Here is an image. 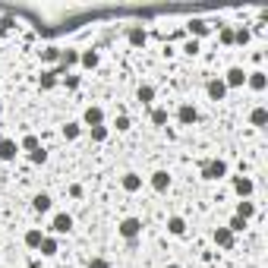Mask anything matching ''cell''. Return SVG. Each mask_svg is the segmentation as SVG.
Returning <instances> with one entry per match:
<instances>
[{"instance_id":"12","label":"cell","mask_w":268,"mask_h":268,"mask_svg":"<svg viewBox=\"0 0 268 268\" xmlns=\"http://www.w3.org/2000/svg\"><path fill=\"white\" fill-rule=\"evenodd\" d=\"M196 117H199V114H196V108H193V104H183V108L177 111V120H180L183 126H190V123H196Z\"/></svg>"},{"instance_id":"9","label":"cell","mask_w":268,"mask_h":268,"mask_svg":"<svg viewBox=\"0 0 268 268\" xmlns=\"http://www.w3.org/2000/svg\"><path fill=\"white\" fill-rule=\"evenodd\" d=\"M234 190H237V196H252V190H255V183L249 180V177H234Z\"/></svg>"},{"instance_id":"11","label":"cell","mask_w":268,"mask_h":268,"mask_svg":"<svg viewBox=\"0 0 268 268\" xmlns=\"http://www.w3.org/2000/svg\"><path fill=\"white\" fill-rule=\"evenodd\" d=\"M246 85H249L252 92H265L268 79H265V73H246Z\"/></svg>"},{"instance_id":"8","label":"cell","mask_w":268,"mask_h":268,"mask_svg":"<svg viewBox=\"0 0 268 268\" xmlns=\"http://www.w3.org/2000/svg\"><path fill=\"white\" fill-rule=\"evenodd\" d=\"M51 230H54V234H69V230H73V218H69V215H57Z\"/></svg>"},{"instance_id":"22","label":"cell","mask_w":268,"mask_h":268,"mask_svg":"<svg viewBox=\"0 0 268 268\" xmlns=\"http://www.w3.org/2000/svg\"><path fill=\"white\" fill-rule=\"evenodd\" d=\"M19 148H26L29 155H32V151H38V148H41V142H38V139H35V136H26V139H22V142H19Z\"/></svg>"},{"instance_id":"18","label":"cell","mask_w":268,"mask_h":268,"mask_svg":"<svg viewBox=\"0 0 268 268\" xmlns=\"http://www.w3.org/2000/svg\"><path fill=\"white\" fill-rule=\"evenodd\" d=\"M252 215H255V205L243 199V202L237 205V218H243V221H246V218H252Z\"/></svg>"},{"instance_id":"3","label":"cell","mask_w":268,"mask_h":268,"mask_svg":"<svg viewBox=\"0 0 268 268\" xmlns=\"http://www.w3.org/2000/svg\"><path fill=\"white\" fill-rule=\"evenodd\" d=\"M16 151H19V145L13 139H0V161H16Z\"/></svg>"},{"instance_id":"33","label":"cell","mask_w":268,"mask_h":268,"mask_svg":"<svg viewBox=\"0 0 268 268\" xmlns=\"http://www.w3.org/2000/svg\"><path fill=\"white\" fill-rule=\"evenodd\" d=\"M114 126H117V130H130V117H123V114H120V117H117V123H114Z\"/></svg>"},{"instance_id":"35","label":"cell","mask_w":268,"mask_h":268,"mask_svg":"<svg viewBox=\"0 0 268 268\" xmlns=\"http://www.w3.org/2000/svg\"><path fill=\"white\" fill-rule=\"evenodd\" d=\"M190 29H193L196 35H205V32H208V26H202V22H193V26H190Z\"/></svg>"},{"instance_id":"6","label":"cell","mask_w":268,"mask_h":268,"mask_svg":"<svg viewBox=\"0 0 268 268\" xmlns=\"http://www.w3.org/2000/svg\"><path fill=\"white\" fill-rule=\"evenodd\" d=\"M224 95H227L224 79H212V82H208V98H212V101H221Z\"/></svg>"},{"instance_id":"30","label":"cell","mask_w":268,"mask_h":268,"mask_svg":"<svg viewBox=\"0 0 268 268\" xmlns=\"http://www.w3.org/2000/svg\"><path fill=\"white\" fill-rule=\"evenodd\" d=\"M221 44H234V29H221Z\"/></svg>"},{"instance_id":"10","label":"cell","mask_w":268,"mask_h":268,"mask_svg":"<svg viewBox=\"0 0 268 268\" xmlns=\"http://www.w3.org/2000/svg\"><path fill=\"white\" fill-rule=\"evenodd\" d=\"M41 240H44V234H41L38 227H32V230H26V237H22V243H26L29 249H38V246H41Z\"/></svg>"},{"instance_id":"32","label":"cell","mask_w":268,"mask_h":268,"mask_svg":"<svg viewBox=\"0 0 268 268\" xmlns=\"http://www.w3.org/2000/svg\"><path fill=\"white\" fill-rule=\"evenodd\" d=\"M88 268H111V262H108V259H92Z\"/></svg>"},{"instance_id":"2","label":"cell","mask_w":268,"mask_h":268,"mask_svg":"<svg viewBox=\"0 0 268 268\" xmlns=\"http://www.w3.org/2000/svg\"><path fill=\"white\" fill-rule=\"evenodd\" d=\"M224 173H227V164H224V161H208V164H202V177L205 180H218V177H224Z\"/></svg>"},{"instance_id":"17","label":"cell","mask_w":268,"mask_h":268,"mask_svg":"<svg viewBox=\"0 0 268 268\" xmlns=\"http://www.w3.org/2000/svg\"><path fill=\"white\" fill-rule=\"evenodd\" d=\"M38 249H41V255H57V249H60V246H57V240H54V237H44Z\"/></svg>"},{"instance_id":"4","label":"cell","mask_w":268,"mask_h":268,"mask_svg":"<svg viewBox=\"0 0 268 268\" xmlns=\"http://www.w3.org/2000/svg\"><path fill=\"white\" fill-rule=\"evenodd\" d=\"M167 186H170V177H167V170H158V173H151V190H155V193H167Z\"/></svg>"},{"instance_id":"28","label":"cell","mask_w":268,"mask_h":268,"mask_svg":"<svg viewBox=\"0 0 268 268\" xmlns=\"http://www.w3.org/2000/svg\"><path fill=\"white\" fill-rule=\"evenodd\" d=\"M79 133H82V130H79V123H66V126H63V136H66V139H76Z\"/></svg>"},{"instance_id":"24","label":"cell","mask_w":268,"mask_h":268,"mask_svg":"<svg viewBox=\"0 0 268 268\" xmlns=\"http://www.w3.org/2000/svg\"><path fill=\"white\" fill-rule=\"evenodd\" d=\"M243 227H246V221H243V218H237V215L230 218V224H227V230H230V234H240Z\"/></svg>"},{"instance_id":"1","label":"cell","mask_w":268,"mask_h":268,"mask_svg":"<svg viewBox=\"0 0 268 268\" xmlns=\"http://www.w3.org/2000/svg\"><path fill=\"white\" fill-rule=\"evenodd\" d=\"M117 230H120V237H126V240H136L139 234H142V221H139V218H123Z\"/></svg>"},{"instance_id":"37","label":"cell","mask_w":268,"mask_h":268,"mask_svg":"<svg viewBox=\"0 0 268 268\" xmlns=\"http://www.w3.org/2000/svg\"><path fill=\"white\" fill-rule=\"evenodd\" d=\"M63 82H66V88H76V85H79V76H66Z\"/></svg>"},{"instance_id":"19","label":"cell","mask_w":268,"mask_h":268,"mask_svg":"<svg viewBox=\"0 0 268 268\" xmlns=\"http://www.w3.org/2000/svg\"><path fill=\"white\" fill-rule=\"evenodd\" d=\"M249 120H252V126H265V123H268V111H265V108H255V111L249 114Z\"/></svg>"},{"instance_id":"29","label":"cell","mask_w":268,"mask_h":268,"mask_svg":"<svg viewBox=\"0 0 268 268\" xmlns=\"http://www.w3.org/2000/svg\"><path fill=\"white\" fill-rule=\"evenodd\" d=\"M32 164H44V161H48V151H44V148H38V151H32Z\"/></svg>"},{"instance_id":"14","label":"cell","mask_w":268,"mask_h":268,"mask_svg":"<svg viewBox=\"0 0 268 268\" xmlns=\"http://www.w3.org/2000/svg\"><path fill=\"white\" fill-rule=\"evenodd\" d=\"M215 243H218V246H224V249H230V246H234V234H230L227 227H218L215 230Z\"/></svg>"},{"instance_id":"15","label":"cell","mask_w":268,"mask_h":268,"mask_svg":"<svg viewBox=\"0 0 268 268\" xmlns=\"http://www.w3.org/2000/svg\"><path fill=\"white\" fill-rule=\"evenodd\" d=\"M51 196L48 193H38V196H35V199H32V208H35V212H51Z\"/></svg>"},{"instance_id":"7","label":"cell","mask_w":268,"mask_h":268,"mask_svg":"<svg viewBox=\"0 0 268 268\" xmlns=\"http://www.w3.org/2000/svg\"><path fill=\"white\" fill-rule=\"evenodd\" d=\"M120 186H123L126 193H139V190H142V177H139V173H123Z\"/></svg>"},{"instance_id":"13","label":"cell","mask_w":268,"mask_h":268,"mask_svg":"<svg viewBox=\"0 0 268 268\" xmlns=\"http://www.w3.org/2000/svg\"><path fill=\"white\" fill-rule=\"evenodd\" d=\"M167 230H170L173 237H183V234H186V221H183L180 215H170V218H167Z\"/></svg>"},{"instance_id":"27","label":"cell","mask_w":268,"mask_h":268,"mask_svg":"<svg viewBox=\"0 0 268 268\" xmlns=\"http://www.w3.org/2000/svg\"><path fill=\"white\" fill-rule=\"evenodd\" d=\"M57 85V73H41V88H54Z\"/></svg>"},{"instance_id":"36","label":"cell","mask_w":268,"mask_h":268,"mask_svg":"<svg viewBox=\"0 0 268 268\" xmlns=\"http://www.w3.org/2000/svg\"><path fill=\"white\" fill-rule=\"evenodd\" d=\"M69 196H73V199H79V196H82V186L73 183V186H69Z\"/></svg>"},{"instance_id":"20","label":"cell","mask_w":268,"mask_h":268,"mask_svg":"<svg viewBox=\"0 0 268 268\" xmlns=\"http://www.w3.org/2000/svg\"><path fill=\"white\" fill-rule=\"evenodd\" d=\"M79 60H82V66L95 69V66H98V54H95V51H82V54H79Z\"/></svg>"},{"instance_id":"38","label":"cell","mask_w":268,"mask_h":268,"mask_svg":"<svg viewBox=\"0 0 268 268\" xmlns=\"http://www.w3.org/2000/svg\"><path fill=\"white\" fill-rule=\"evenodd\" d=\"M164 268H183V265H177V262H170V265H164Z\"/></svg>"},{"instance_id":"23","label":"cell","mask_w":268,"mask_h":268,"mask_svg":"<svg viewBox=\"0 0 268 268\" xmlns=\"http://www.w3.org/2000/svg\"><path fill=\"white\" fill-rule=\"evenodd\" d=\"M151 123H155V126H164V123H167V111H164V108H155V111H151Z\"/></svg>"},{"instance_id":"34","label":"cell","mask_w":268,"mask_h":268,"mask_svg":"<svg viewBox=\"0 0 268 268\" xmlns=\"http://www.w3.org/2000/svg\"><path fill=\"white\" fill-rule=\"evenodd\" d=\"M57 57H60V51H57V48H48V51H44V60H57Z\"/></svg>"},{"instance_id":"16","label":"cell","mask_w":268,"mask_h":268,"mask_svg":"<svg viewBox=\"0 0 268 268\" xmlns=\"http://www.w3.org/2000/svg\"><path fill=\"white\" fill-rule=\"evenodd\" d=\"M101 120H104V111L101 108H88L85 111V123L88 126H101Z\"/></svg>"},{"instance_id":"21","label":"cell","mask_w":268,"mask_h":268,"mask_svg":"<svg viewBox=\"0 0 268 268\" xmlns=\"http://www.w3.org/2000/svg\"><path fill=\"white\" fill-rule=\"evenodd\" d=\"M136 98L142 101V104H151V98H155V88H151V85H142V88L136 92Z\"/></svg>"},{"instance_id":"31","label":"cell","mask_w":268,"mask_h":268,"mask_svg":"<svg viewBox=\"0 0 268 268\" xmlns=\"http://www.w3.org/2000/svg\"><path fill=\"white\" fill-rule=\"evenodd\" d=\"M234 41H237V44H246V41H249V32H246V29L234 32Z\"/></svg>"},{"instance_id":"25","label":"cell","mask_w":268,"mask_h":268,"mask_svg":"<svg viewBox=\"0 0 268 268\" xmlns=\"http://www.w3.org/2000/svg\"><path fill=\"white\" fill-rule=\"evenodd\" d=\"M92 139H95V142H104V139H108V126H92Z\"/></svg>"},{"instance_id":"5","label":"cell","mask_w":268,"mask_h":268,"mask_svg":"<svg viewBox=\"0 0 268 268\" xmlns=\"http://www.w3.org/2000/svg\"><path fill=\"white\" fill-rule=\"evenodd\" d=\"M243 82H246V73H243L240 66L227 69V79H224V85H227V88H237V85H243Z\"/></svg>"},{"instance_id":"26","label":"cell","mask_w":268,"mask_h":268,"mask_svg":"<svg viewBox=\"0 0 268 268\" xmlns=\"http://www.w3.org/2000/svg\"><path fill=\"white\" fill-rule=\"evenodd\" d=\"M76 60H79V51H63V63H60V66L66 69V66H73Z\"/></svg>"}]
</instances>
